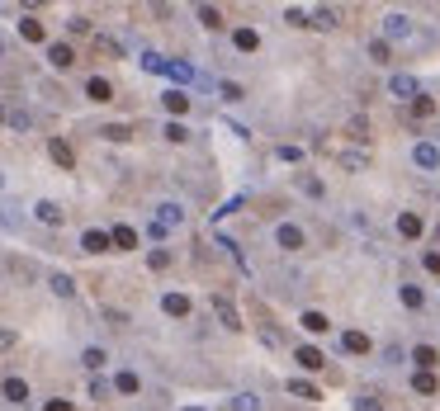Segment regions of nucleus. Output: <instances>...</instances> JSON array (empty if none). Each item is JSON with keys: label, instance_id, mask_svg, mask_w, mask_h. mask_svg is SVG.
Masks as SVG:
<instances>
[{"label": "nucleus", "instance_id": "f257e3e1", "mask_svg": "<svg viewBox=\"0 0 440 411\" xmlns=\"http://www.w3.org/2000/svg\"><path fill=\"white\" fill-rule=\"evenodd\" d=\"M213 317H218L227 331H242L246 321H242V312H237V302L227 298V293H213Z\"/></svg>", "mask_w": 440, "mask_h": 411}, {"label": "nucleus", "instance_id": "f03ea898", "mask_svg": "<svg viewBox=\"0 0 440 411\" xmlns=\"http://www.w3.org/2000/svg\"><path fill=\"white\" fill-rule=\"evenodd\" d=\"M33 218L43 222V227H62L66 208H62V204H52V199H38V204H33Z\"/></svg>", "mask_w": 440, "mask_h": 411}, {"label": "nucleus", "instance_id": "7ed1b4c3", "mask_svg": "<svg viewBox=\"0 0 440 411\" xmlns=\"http://www.w3.org/2000/svg\"><path fill=\"white\" fill-rule=\"evenodd\" d=\"M388 90H393L398 99H408V104H412L417 95H422V85H417V76H408V71H398V76L388 80Z\"/></svg>", "mask_w": 440, "mask_h": 411}, {"label": "nucleus", "instance_id": "20e7f679", "mask_svg": "<svg viewBox=\"0 0 440 411\" xmlns=\"http://www.w3.org/2000/svg\"><path fill=\"white\" fill-rule=\"evenodd\" d=\"M294 360H299V369H308V374L327 369V355H322L317 345H299V350H294Z\"/></svg>", "mask_w": 440, "mask_h": 411}, {"label": "nucleus", "instance_id": "39448f33", "mask_svg": "<svg viewBox=\"0 0 440 411\" xmlns=\"http://www.w3.org/2000/svg\"><path fill=\"white\" fill-rule=\"evenodd\" d=\"M275 241H280L284 251H303V227H294V222H280V227H275Z\"/></svg>", "mask_w": 440, "mask_h": 411}, {"label": "nucleus", "instance_id": "423d86ee", "mask_svg": "<svg viewBox=\"0 0 440 411\" xmlns=\"http://www.w3.org/2000/svg\"><path fill=\"white\" fill-rule=\"evenodd\" d=\"M412 364H417V374H436L440 350L436 345H417V350H412Z\"/></svg>", "mask_w": 440, "mask_h": 411}, {"label": "nucleus", "instance_id": "0eeeda50", "mask_svg": "<svg viewBox=\"0 0 440 411\" xmlns=\"http://www.w3.org/2000/svg\"><path fill=\"white\" fill-rule=\"evenodd\" d=\"M0 393H5V402H15V407H24V402H29V383L10 374V379L0 383Z\"/></svg>", "mask_w": 440, "mask_h": 411}, {"label": "nucleus", "instance_id": "6e6552de", "mask_svg": "<svg viewBox=\"0 0 440 411\" xmlns=\"http://www.w3.org/2000/svg\"><path fill=\"white\" fill-rule=\"evenodd\" d=\"M47 62L57 66V71H66V66L76 62V48L71 43H47Z\"/></svg>", "mask_w": 440, "mask_h": 411}, {"label": "nucleus", "instance_id": "1a4fd4ad", "mask_svg": "<svg viewBox=\"0 0 440 411\" xmlns=\"http://www.w3.org/2000/svg\"><path fill=\"white\" fill-rule=\"evenodd\" d=\"M47 157L57 161L62 171H71V166H76V152H71V142H62V137H52V142H47Z\"/></svg>", "mask_w": 440, "mask_h": 411}, {"label": "nucleus", "instance_id": "9d476101", "mask_svg": "<svg viewBox=\"0 0 440 411\" xmlns=\"http://www.w3.org/2000/svg\"><path fill=\"white\" fill-rule=\"evenodd\" d=\"M81 251H85V255H105V251H114V246H109V232H95V227H90V232L81 237Z\"/></svg>", "mask_w": 440, "mask_h": 411}, {"label": "nucleus", "instance_id": "9b49d317", "mask_svg": "<svg viewBox=\"0 0 440 411\" xmlns=\"http://www.w3.org/2000/svg\"><path fill=\"white\" fill-rule=\"evenodd\" d=\"M388 38H412V19L408 15H388L383 19V43Z\"/></svg>", "mask_w": 440, "mask_h": 411}, {"label": "nucleus", "instance_id": "f8f14e48", "mask_svg": "<svg viewBox=\"0 0 440 411\" xmlns=\"http://www.w3.org/2000/svg\"><path fill=\"white\" fill-rule=\"evenodd\" d=\"M412 161H417L422 171H436V166H440V147H436V142H417V152H412Z\"/></svg>", "mask_w": 440, "mask_h": 411}, {"label": "nucleus", "instance_id": "ddd939ff", "mask_svg": "<svg viewBox=\"0 0 440 411\" xmlns=\"http://www.w3.org/2000/svg\"><path fill=\"white\" fill-rule=\"evenodd\" d=\"M336 161H341L346 171H364V166H369V147H346Z\"/></svg>", "mask_w": 440, "mask_h": 411}, {"label": "nucleus", "instance_id": "4468645a", "mask_svg": "<svg viewBox=\"0 0 440 411\" xmlns=\"http://www.w3.org/2000/svg\"><path fill=\"white\" fill-rule=\"evenodd\" d=\"M152 222H161V227L171 232V227H180V222H185V208H180V204H161V208H157V218H152Z\"/></svg>", "mask_w": 440, "mask_h": 411}, {"label": "nucleus", "instance_id": "2eb2a0df", "mask_svg": "<svg viewBox=\"0 0 440 411\" xmlns=\"http://www.w3.org/2000/svg\"><path fill=\"white\" fill-rule=\"evenodd\" d=\"M5 128L10 133H33V114L29 109H5Z\"/></svg>", "mask_w": 440, "mask_h": 411}, {"label": "nucleus", "instance_id": "dca6fc26", "mask_svg": "<svg viewBox=\"0 0 440 411\" xmlns=\"http://www.w3.org/2000/svg\"><path fill=\"white\" fill-rule=\"evenodd\" d=\"M109 246H114V251H138V232H133V227H114Z\"/></svg>", "mask_w": 440, "mask_h": 411}, {"label": "nucleus", "instance_id": "f3484780", "mask_svg": "<svg viewBox=\"0 0 440 411\" xmlns=\"http://www.w3.org/2000/svg\"><path fill=\"white\" fill-rule=\"evenodd\" d=\"M85 95H90L95 104H105V99H114V85L105 76H90V80H85Z\"/></svg>", "mask_w": 440, "mask_h": 411}, {"label": "nucleus", "instance_id": "a211bd4d", "mask_svg": "<svg viewBox=\"0 0 440 411\" xmlns=\"http://www.w3.org/2000/svg\"><path fill=\"white\" fill-rule=\"evenodd\" d=\"M10 274H15L19 284H33V279H38V265L24 260V255H15V260H10Z\"/></svg>", "mask_w": 440, "mask_h": 411}, {"label": "nucleus", "instance_id": "6ab92c4d", "mask_svg": "<svg viewBox=\"0 0 440 411\" xmlns=\"http://www.w3.org/2000/svg\"><path fill=\"white\" fill-rule=\"evenodd\" d=\"M95 52L119 62V57H124V43H119V38H109V33H95Z\"/></svg>", "mask_w": 440, "mask_h": 411}, {"label": "nucleus", "instance_id": "aec40b11", "mask_svg": "<svg viewBox=\"0 0 440 411\" xmlns=\"http://www.w3.org/2000/svg\"><path fill=\"white\" fill-rule=\"evenodd\" d=\"M47 288H52L57 298H76V279H71V274H47Z\"/></svg>", "mask_w": 440, "mask_h": 411}, {"label": "nucleus", "instance_id": "412c9836", "mask_svg": "<svg viewBox=\"0 0 440 411\" xmlns=\"http://www.w3.org/2000/svg\"><path fill=\"white\" fill-rule=\"evenodd\" d=\"M341 350H346V355H369V336L364 331H346L341 336Z\"/></svg>", "mask_w": 440, "mask_h": 411}, {"label": "nucleus", "instance_id": "4be33fe9", "mask_svg": "<svg viewBox=\"0 0 440 411\" xmlns=\"http://www.w3.org/2000/svg\"><path fill=\"white\" fill-rule=\"evenodd\" d=\"M289 397H299V402H317V383H308V379H289Z\"/></svg>", "mask_w": 440, "mask_h": 411}, {"label": "nucleus", "instance_id": "5701e85b", "mask_svg": "<svg viewBox=\"0 0 440 411\" xmlns=\"http://www.w3.org/2000/svg\"><path fill=\"white\" fill-rule=\"evenodd\" d=\"M308 24H313V29H336V24H341V15H336L331 5H322V10H313V15H308Z\"/></svg>", "mask_w": 440, "mask_h": 411}, {"label": "nucleus", "instance_id": "b1692460", "mask_svg": "<svg viewBox=\"0 0 440 411\" xmlns=\"http://www.w3.org/2000/svg\"><path fill=\"white\" fill-rule=\"evenodd\" d=\"M232 48L237 52H256V48H261V33H256V29H237L232 33Z\"/></svg>", "mask_w": 440, "mask_h": 411}, {"label": "nucleus", "instance_id": "393cba45", "mask_svg": "<svg viewBox=\"0 0 440 411\" xmlns=\"http://www.w3.org/2000/svg\"><path fill=\"white\" fill-rule=\"evenodd\" d=\"M161 307H166V317H189V298H185V293H166Z\"/></svg>", "mask_w": 440, "mask_h": 411}, {"label": "nucleus", "instance_id": "a878e982", "mask_svg": "<svg viewBox=\"0 0 440 411\" xmlns=\"http://www.w3.org/2000/svg\"><path fill=\"white\" fill-rule=\"evenodd\" d=\"M218 246H222V251H227V255H232V260H237V269H242V274H251V260L242 255V246H237L232 237H218Z\"/></svg>", "mask_w": 440, "mask_h": 411}, {"label": "nucleus", "instance_id": "bb28decb", "mask_svg": "<svg viewBox=\"0 0 440 411\" xmlns=\"http://www.w3.org/2000/svg\"><path fill=\"white\" fill-rule=\"evenodd\" d=\"M161 104H166V109H171L175 118H180V114L189 109V95H185V90H166V95H161Z\"/></svg>", "mask_w": 440, "mask_h": 411}, {"label": "nucleus", "instance_id": "cd10ccee", "mask_svg": "<svg viewBox=\"0 0 440 411\" xmlns=\"http://www.w3.org/2000/svg\"><path fill=\"white\" fill-rule=\"evenodd\" d=\"M412 393L436 397V393H440V379H436V374H417V379H412Z\"/></svg>", "mask_w": 440, "mask_h": 411}, {"label": "nucleus", "instance_id": "c85d7f7f", "mask_svg": "<svg viewBox=\"0 0 440 411\" xmlns=\"http://www.w3.org/2000/svg\"><path fill=\"white\" fill-rule=\"evenodd\" d=\"M19 38H24V43H43L47 33H43V24H38V19H19Z\"/></svg>", "mask_w": 440, "mask_h": 411}, {"label": "nucleus", "instance_id": "c756f323", "mask_svg": "<svg viewBox=\"0 0 440 411\" xmlns=\"http://www.w3.org/2000/svg\"><path fill=\"white\" fill-rule=\"evenodd\" d=\"M100 137H105V142H128V137H133V128H128V123H105V128H100Z\"/></svg>", "mask_w": 440, "mask_h": 411}, {"label": "nucleus", "instance_id": "7c9ffc66", "mask_svg": "<svg viewBox=\"0 0 440 411\" xmlns=\"http://www.w3.org/2000/svg\"><path fill=\"white\" fill-rule=\"evenodd\" d=\"M398 232H403L408 241H417L422 237V218H417V213H403V218H398Z\"/></svg>", "mask_w": 440, "mask_h": 411}, {"label": "nucleus", "instance_id": "2f4dec72", "mask_svg": "<svg viewBox=\"0 0 440 411\" xmlns=\"http://www.w3.org/2000/svg\"><path fill=\"white\" fill-rule=\"evenodd\" d=\"M299 321H303V331H313V336H322V331L331 326V321H327V312H303Z\"/></svg>", "mask_w": 440, "mask_h": 411}, {"label": "nucleus", "instance_id": "473e14b6", "mask_svg": "<svg viewBox=\"0 0 440 411\" xmlns=\"http://www.w3.org/2000/svg\"><path fill=\"white\" fill-rule=\"evenodd\" d=\"M161 76H171V80H180V85H189L194 80V66H185V62H166V71Z\"/></svg>", "mask_w": 440, "mask_h": 411}, {"label": "nucleus", "instance_id": "72a5a7b5", "mask_svg": "<svg viewBox=\"0 0 440 411\" xmlns=\"http://www.w3.org/2000/svg\"><path fill=\"white\" fill-rule=\"evenodd\" d=\"M369 62H393V48H388V43H383V38H369Z\"/></svg>", "mask_w": 440, "mask_h": 411}, {"label": "nucleus", "instance_id": "f704fd0d", "mask_svg": "<svg viewBox=\"0 0 440 411\" xmlns=\"http://www.w3.org/2000/svg\"><path fill=\"white\" fill-rule=\"evenodd\" d=\"M105 360H109V355H105L100 345H85V350H81V364H85V369H105Z\"/></svg>", "mask_w": 440, "mask_h": 411}, {"label": "nucleus", "instance_id": "c9c22d12", "mask_svg": "<svg viewBox=\"0 0 440 411\" xmlns=\"http://www.w3.org/2000/svg\"><path fill=\"white\" fill-rule=\"evenodd\" d=\"M218 95L227 99V104H242V99H246V90H242L237 80H218Z\"/></svg>", "mask_w": 440, "mask_h": 411}, {"label": "nucleus", "instance_id": "e433bc0d", "mask_svg": "<svg viewBox=\"0 0 440 411\" xmlns=\"http://www.w3.org/2000/svg\"><path fill=\"white\" fill-rule=\"evenodd\" d=\"M199 24L204 29H222V10L218 5H199Z\"/></svg>", "mask_w": 440, "mask_h": 411}, {"label": "nucleus", "instance_id": "4c0bfd02", "mask_svg": "<svg viewBox=\"0 0 440 411\" xmlns=\"http://www.w3.org/2000/svg\"><path fill=\"white\" fill-rule=\"evenodd\" d=\"M109 388H114V393H124V397H133V393H138V374H128V369H124V374H119Z\"/></svg>", "mask_w": 440, "mask_h": 411}, {"label": "nucleus", "instance_id": "58836bf2", "mask_svg": "<svg viewBox=\"0 0 440 411\" xmlns=\"http://www.w3.org/2000/svg\"><path fill=\"white\" fill-rule=\"evenodd\" d=\"M431 114H436V99H431V95L412 99V118H431Z\"/></svg>", "mask_w": 440, "mask_h": 411}, {"label": "nucleus", "instance_id": "ea45409f", "mask_svg": "<svg viewBox=\"0 0 440 411\" xmlns=\"http://www.w3.org/2000/svg\"><path fill=\"white\" fill-rule=\"evenodd\" d=\"M299 190L308 194V199H322V180H317V175H308V171H303V175H299Z\"/></svg>", "mask_w": 440, "mask_h": 411}, {"label": "nucleus", "instance_id": "a19ab883", "mask_svg": "<svg viewBox=\"0 0 440 411\" xmlns=\"http://www.w3.org/2000/svg\"><path fill=\"white\" fill-rule=\"evenodd\" d=\"M232 411H261V397H256V393H237L232 397Z\"/></svg>", "mask_w": 440, "mask_h": 411}, {"label": "nucleus", "instance_id": "79ce46f5", "mask_svg": "<svg viewBox=\"0 0 440 411\" xmlns=\"http://www.w3.org/2000/svg\"><path fill=\"white\" fill-rule=\"evenodd\" d=\"M166 142H189V128L180 123V118H171V123H166Z\"/></svg>", "mask_w": 440, "mask_h": 411}, {"label": "nucleus", "instance_id": "37998d69", "mask_svg": "<svg viewBox=\"0 0 440 411\" xmlns=\"http://www.w3.org/2000/svg\"><path fill=\"white\" fill-rule=\"evenodd\" d=\"M398 298H403V302H408V307H422V288H417V284H403V288H398Z\"/></svg>", "mask_w": 440, "mask_h": 411}, {"label": "nucleus", "instance_id": "c03bdc74", "mask_svg": "<svg viewBox=\"0 0 440 411\" xmlns=\"http://www.w3.org/2000/svg\"><path fill=\"white\" fill-rule=\"evenodd\" d=\"M284 24H289V29H303V24H308V10L289 5V10H284Z\"/></svg>", "mask_w": 440, "mask_h": 411}, {"label": "nucleus", "instance_id": "a18cd8bd", "mask_svg": "<svg viewBox=\"0 0 440 411\" xmlns=\"http://www.w3.org/2000/svg\"><path fill=\"white\" fill-rule=\"evenodd\" d=\"M355 411H383V402H379V393H360L355 397Z\"/></svg>", "mask_w": 440, "mask_h": 411}, {"label": "nucleus", "instance_id": "49530a36", "mask_svg": "<svg viewBox=\"0 0 440 411\" xmlns=\"http://www.w3.org/2000/svg\"><path fill=\"white\" fill-rule=\"evenodd\" d=\"M147 265H152V269H171V251H166V246H157V251L147 255Z\"/></svg>", "mask_w": 440, "mask_h": 411}, {"label": "nucleus", "instance_id": "de8ad7c7", "mask_svg": "<svg viewBox=\"0 0 440 411\" xmlns=\"http://www.w3.org/2000/svg\"><path fill=\"white\" fill-rule=\"evenodd\" d=\"M109 393H114V388H109V379H90V397H95V402H105Z\"/></svg>", "mask_w": 440, "mask_h": 411}, {"label": "nucleus", "instance_id": "09e8293b", "mask_svg": "<svg viewBox=\"0 0 440 411\" xmlns=\"http://www.w3.org/2000/svg\"><path fill=\"white\" fill-rule=\"evenodd\" d=\"M142 66H147V71H157V76H161V71H166V57H157V52H142Z\"/></svg>", "mask_w": 440, "mask_h": 411}, {"label": "nucleus", "instance_id": "8fccbe9b", "mask_svg": "<svg viewBox=\"0 0 440 411\" xmlns=\"http://www.w3.org/2000/svg\"><path fill=\"white\" fill-rule=\"evenodd\" d=\"M242 204H246V199L237 194V199H227V204H222V208H213V218H227V213H237V208H242Z\"/></svg>", "mask_w": 440, "mask_h": 411}, {"label": "nucleus", "instance_id": "3c124183", "mask_svg": "<svg viewBox=\"0 0 440 411\" xmlns=\"http://www.w3.org/2000/svg\"><path fill=\"white\" fill-rule=\"evenodd\" d=\"M66 29H71V33H90V19H85V15H71V19H66Z\"/></svg>", "mask_w": 440, "mask_h": 411}, {"label": "nucleus", "instance_id": "603ef678", "mask_svg": "<svg viewBox=\"0 0 440 411\" xmlns=\"http://www.w3.org/2000/svg\"><path fill=\"white\" fill-rule=\"evenodd\" d=\"M350 137H360L364 142V137H369V123H364V118H350Z\"/></svg>", "mask_w": 440, "mask_h": 411}, {"label": "nucleus", "instance_id": "864d4df0", "mask_svg": "<svg viewBox=\"0 0 440 411\" xmlns=\"http://www.w3.org/2000/svg\"><path fill=\"white\" fill-rule=\"evenodd\" d=\"M422 265L431 269V274H440V251H426V255H422Z\"/></svg>", "mask_w": 440, "mask_h": 411}, {"label": "nucleus", "instance_id": "5fc2aeb1", "mask_svg": "<svg viewBox=\"0 0 440 411\" xmlns=\"http://www.w3.org/2000/svg\"><path fill=\"white\" fill-rule=\"evenodd\" d=\"M5 350H15V331H10V326H0V355H5Z\"/></svg>", "mask_w": 440, "mask_h": 411}, {"label": "nucleus", "instance_id": "6e6d98bb", "mask_svg": "<svg viewBox=\"0 0 440 411\" xmlns=\"http://www.w3.org/2000/svg\"><path fill=\"white\" fill-rule=\"evenodd\" d=\"M275 157H280V161H299V157H303V152H299V147H289V142H284V147H280V152H275Z\"/></svg>", "mask_w": 440, "mask_h": 411}, {"label": "nucleus", "instance_id": "4d7b16f0", "mask_svg": "<svg viewBox=\"0 0 440 411\" xmlns=\"http://www.w3.org/2000/svg\"><path fill=\"white\" fill-rule=\"evenodd\" d=\"M43 411H71V402H66V397H52V402H47Z\"/></svg>", "mask_w": 440, "mask_h": 411}, {"label": "nucleus", "instance_id": "13d9d810", "mask_svg": "<svg viewBox=\"0 0 440 411\" xmlns=\"http://www.w3.org/2000/svg\"><path fill=\"white\" fill-rule=\"evenodd\" d=\"M5 57H10V38L0 33V62H5Z\"/></svg>", "mask_w": 440, "mask_h": 411}, {"label": "nucleus", "instance_id": "bf43d9fd", "mask_svg": "<svg viewBox=\"0 0 440 411\" xmlns=\"http://www.w3.org/2000/svg\"><path fill=\"white\" fill-rule=\"evenodd\" d=\"M0 128H5V104H0Z\"/></svg>", "mask_w": 440, "mask_h": 411}, {"label": "nucleus", "instance_id": "052dcab7", "mask_svg": "<svg viewBox=\"0 0 440 411\" xmlns=\"http://www.w3.org/2000/svg\"><path fill=\"white\" fill-rule=\"evenodd\" d=\"M185 411H204V407H185Z\"/></svg>", "mask_w": 440, "mask_h": 411}, {"label": "nucleus", "instance_id": "680f3d73", "mask_svg": "<svg viewBox=\"0 0 440 411\" xmlns=\"http://www.w3.org/2000/svg\"><path fill=\"white\" fill-rule=\"evenodd\" d=\"M0 190H5V175H0Z\"/></svg>", "mask_w": 440, "mask_h": 411}, {"label": "nucleus", "instance_id": "e2e57ef3", "mask_svg": "<svg viewBox=\"0 0 440 411\" xmlns=\"http://www.w3.org/2000/svg\"><path fill=\"white\" fill-rule=\"evenodd\" d=\"M436 237H440V227H436Z\"/></svg>", "mask_w": 440, "mask_h": 411}]
</instances>
